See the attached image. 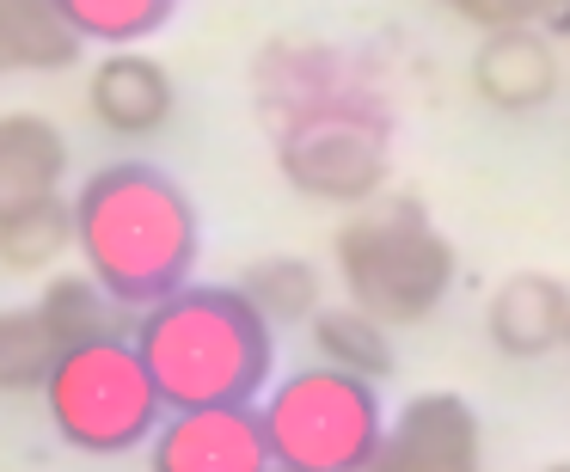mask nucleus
<instances>
[{"instance_id": "1", "label": "nucleus", "mask_w": 570, "mask_h": 472, "mask_svg": "<svg viewBox=\"0 0 570 472\" xmlns=\"http://www.w3.org/2000/svg\"><path fill=\"white\" fill-rule=\"evenodd\" d=\"M75 252L117 307H154L190 283L203 258V222L190 190L148 160H111L80 178Z\"/></svg>"}, {"instance_id": "2", "label": "nucleus", "mask_w": 570, "mask_h": 472, "mask_svg": "<svg viewBox=\"0 0 570 472\" xmlns=\"http://www.w3.org/2000/svg\"><path fill=\"white\" fill-rule=\"evenodd\" d=\"M129 344L166 411L258 405L276 374V332L239 288L222 283H185L141 307Z\"/></svg>"}, {"instance_id": "3", "label": "nucleus", "mask_w": 570, "mask_h": 472, "mask_svg": "<svg viewBox=\"0 0 570 472\" xmlns=\"http://www.w3.org/2000/svg\"><path fill=\"white\" fill-rule=\"evenodd\" d=\"M271 141L288 190L332 203V209L374 203L393 173V105H386L381 75H362L325 99L271 117Z\"/></svg>"}, {"instance_id": "4", "label": "nucleus", "mask_w": 570, "mask_h": 472, "mask_svg": "<svg viewBox=\"0 0 570 472\" xmlns=\"http://www.w3.org/2000/svg\"><path fill=\"white\" fill-rule=\"evenodd\" d=\"M332 258L350 307L374 313L381 325H423L460 276L454 246L417 197L362 209L350 227H337Z\"/></svg>"}, {"instance_id": "5", "label": "nucleus", "mask_w": 570, "mask_h": 472, "mask_svg": "<svg viewBox=\"0 0 570 472\" xmlns=\"http://www.w3.org/2000/svg\"><path fill=\"white\" fill-rule=\"evenodd\" d=\"M38 393H43V411H50V430L75 454H92V460H117V454L148 448V435L166 417L136 344L117 332L56 350Z\"/></svg>"}, {"instance_id": "6", "label": "nucleus", "mask_w": 570, "mask_h": 472, "mask_svg": "<svg viewBox=\"0 0 570 472\" xmlns=\"http://www.w3.org/2000/svg\"><path fill=\"white\" fill-rule=\"evenodd\" d=\"M381 393L362 374L332 362L283 374L258 393V430L271 448V472H368L381 442Z\"/></svg>"}, {"instance_id": "7", "label": "nucleus", "mask_w": 570, "mask_h": 472, "mask_svg": "<svg viewBox=\"0 0 570 472\" xmlns=\"http://www.w3.org/2000/svg\"><path fill=\"white\" fill-rule=\"evenodd\" d=\"M368 472H484V423L460 393H417L381 423Z\"/></svg>"}, {"instance_id": "8", "label": "nucleus", "mask_w": 570, "mask_h": 472, "mask_svg": "<svg viewBox=\"0 0 570 472\" xmlns=\"http://www.w3.org/2000/svg\"><path fill=\"white\" fill-rule=\"evenodd\" d=\"M154 472H271L258 405H190L166 411L148 435Z\"/></svg>"}, {"instance_id": "9", "label": "nucleus", "mask_w": 570, "mask_h": 472, "mask_svg": "<svg viewBox=\"0 0 570 472\" xmlns=\"http://www.w3.org/2000/svg\"><path fill=\"white\" fill-rule=\"evenodd\" d=\"M178 87L166 75V62H154L148 50H105V62H92L87 75V117L117 141H148L173 124Z\"/></svg>"}, {"instance_id": "10", "label": "nucleus", "mask_w": 570, "mask_h": 472, "mask_svg": "<svg viewBox=\"0 0 570 472\" xmlns=\"http://www.w3.org/2000/svg\"><path fill=\"white\" fill-rule=\"evenodd\" d=\"M472 92L503 117H533L558 92V50L540 26H491L472 50Z\"/></svg>"}, {"instance_id": "11", "label": "nucleus", "mask_w": 570, "mask_h": 472, "mask_svg": "<svg viewBox=\"0 0 570 472\" xmlns=\"http://www.w3.org/2000/svg\"><path fill=\"white\" fill-rule=\"evenodd\" d=\"M570 325V288L546 271H515L509 283H497V295L484 301V337L497 344V356L509 362H540L564 344Z\"/></svg>"}, {"instance_id": "12", "label": "nucleus", "mask_w": 570, "mask_h": 472, "mask_svg": "<svg viewBox=\"0 0 570 472\" xmlns=\"http://www.w3.org/2000/svg\"><path fill=\"white\" fill-rule=\"evenodd\" d=\"M68 185V136L38 111L0 117V215L56 197Z\"/></svg>"}, {"instance_id": "13", "label": "nucleus", "mask_w": 570, "mask_h": 472, "mask_svg": "<svg viewBox=\"0 0 570 472\" xmlns=\"http://www.w3.org/2000/svg\"><path fill=\"white\" fill-rule=\"evenodd\" d=\"M80 50L56 0H0V75H62Z\"/></svg>"}, {"instance_id": "14", "label": "nucleus", "mask_w": 570, "mask_h": 472, "mask_svg": "<svg viewBox=\"0 0 570 472\" xmlns=\"http://www.w3.org/2000/svg\"><path fill=\"white\" fill-rule=\"evenodd\" d=\"M307 325H313L320 362H332V368H344V374H362V381H374V386L393 374V325H381L374 313H362L344 301V307H320Z\"/></svg>"}, {"instance_id": "15", "label": "nucleus", "mask_w": 570, "mask_h": 472, "mask_svg": "<svg viewBox=\"0 0 570 472\" xmlns=\"http://www.w3.org/2000/svg\"><path fill=\"white\" fill-rule=\"evenodd\" d=\"M62 252H75V209H68L62 190L0 215V271L7 276H38Z\"/></svg>"}, {"instance_id": "16", "label": "nucleus", "mask_w": 570, "mask_h": 472, "mask_svg": "<svg viewBox=\"0 0 570 472\" xmlns=\"http://www.w3.org/2000/svg\"><path fill=\"white\" fill-rule=\"evenodd\" d=\"M56 7L75 26V38L99 50H141L178 13V0H56Z\"/></svg>"}, {"instance_id": "17", "label": "nucleus", "mask_w": 570, "mask_h": 472, "mask_svg": "<svg viewBox=\"0 0 570 472\" xmlns=\"http://www.w3.org/2000/svg\"><path fill=\"white\" fill-rule=\"evenodd\" d=\"M234 288L258 307V319L271 325V332H276V325H307L313 313L325 307V301H320V271H313L307 258H283V252H276V258L246 264V276H239Z\"/></svg>"}, {"instance_id": "18", "label": "nucleus", "mask_w": 570, "mask_h": 472, "mask_svg": "<svg viewBox=\"0 0 570 472\" xmlns=\"http://www.w3.org/2000/svg\"><path fill=\"white\" fill-rule=\"evenodd\" d=\"M111 307L117 301L105 295L92 276H56V283L38 295V319H43V332L56 337V350L87 344V337H105L111 332Z\"/></svg>"}, {"instance_id": "19", "label": "nucleus", "mask_w": 570, "mask_h": 472, "mask_svg": "<svg viewBox=\"0 0 570 472\" xmlns=\"http://www.w3.org/2000/svg\"><path fill=\"white\" fill-rule=\"evenodd\" d=\"M56 362V337L38 307H0V393H38Z\"/></svg>"}, {"instance_id": "20", "label": "nucleus", "mask_w": 570, "mask_h": 472, "mask_svg": "<svg viewBox=\"0 0 570 472\" xmlns=\"http://www.w3.org/2000/svg\"><path fill=\"white\" fill-rule=\"evenodd\" d=\"M570 0H497V13H503V26H546L552 31V19L564 13Z\"/></svg>"}, {"instance_id": "21", "label": "nucleus", "mask_w": 570, "mask_h": 472, "mask_svg": "<svg viewBox=\"0 0 570 472\" xmlns=\"http://www.w3.org/2000/svg\"><path fill=\"white\" fill-rule=\"evenodd\" d=\"M435 7H448L454 19H466V26H479V31L503 26V13H497V0H435Z\"/></svg>"}, {"instance_id": "22", "label": "nucleus", "mask_w": 570, "mask_h": 472, "mask_svg": "<svg viewBox=\"0 0 570 472\" xmlns=\"http://www.w3.org/2000/svg\"><path fill=\"white\" fill-rule=\"evenodd\" d=\"M552 31H558V38H570V7H564V13L552 19Z\"/></svg>"}, {"instance_id": "23", "label": "nucleus", "mask_w": 570, "mask_h": 472, "mask_svg": "<svg viewBox=\"0 0 570 472\" xmlns=\"http://www.w3.org/2000/svg\"><path fill=\"white\" fill-rule=\"evenodd\" d=\"M558 350H564V356H570V325H564V344H558Z\"/></svg>"}, {"instance_id": "24", "label": "nucleus", "mask_w": 570, "mask_h": 472, "mask_svg": "<svg viewBox=\"0 0 570 472\" xmlns=\"http://www.w3.org/2000/svg\"><path fill=\"white\" fill-rule=\"evenodd\" d=\"M546 472H570V466H546Z\"/></svg>"}]
</instances>
